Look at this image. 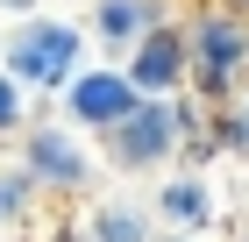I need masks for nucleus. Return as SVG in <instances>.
Returning a JSON list of instances; mask_svg holds the SVG:
<instances>
[{"label": "nucleus", "mask_w": 249, "mask_h": 242, "mask_svg": "<svg viewBox=\"0 0 249 242\" xmlns=\"http://www.w3.org/2000/svg\"><path fill=\"white\" fill-rule=\"evenodd\" d=\"M7 64H15L29 86H71L86 64H78V29L71 21H21L15 29V50H7Z\"/></svg>", "instance_id": "nucleus-1"}, {"label": "nucleus", "mask_w": 249, "mask_h": 242, "mask_svg": "<svg viewBox=\"0 0 249 242\" xmlns=\"http://www.w3.org/2000/svg\"><path fill=\"white\" fill-rule=\"evenodd\" d=\"M0 7H36V0H0Z\"/></svg>", "instance_id": "nucleus-11"}, {"label": "nucleus", "mask_w": 249, "mask_h": 242, "mask_svg": "<svg viewBox=\"0 0 249 242\" xmlns=\"http://www.w3.org/2000/svg\"><path fill=\"white\" fill-rule=\"evenodd\" d=\"M157 21H164L157 0H100V7H93V29H100L107 43H142Z\"/></svg>", "instance_id": "nucleus-7"}, {"label": "nucleus", "mask_w": 249, "mask_h": 242, "mask_svg": "<svg viewBox=\"0 0 249 242\" xmlns=\"http://www.w3.org/2000/svg\"><path fill=\"white\" fill-rule=\"evenodd\" d=\"M213 7H228V15H242V21H249V0H213Z\"/></svg>", "instance_id": "nucleus-10"}, {"label": "nucleus", "mask_w": 249, "mask_h": 242, "mask_svg": "<svg viewBox=\"0 0 249 242\" xmlns=\"http://www.w3.org/2000/svg\"><path fill=\"white\" fill-rule=\"evenodd\" d=\"M164 221H178V228H199L207 221V186H192V178H178V186H164Z\"/></svg>", "instance_id": "nucleus-8"}, {"label": "nucleus", "mask_w": 249, "mask_h": 242, "mask_svg": "<svg viewBox=\"0 0 249 242\" xmlns=\"http://www.w3.org/2000/svg\"><path fill=\"white\" fill-rule=\"evenodd\" d=\"M192 57H199V72H207V78L242 72V64H249V21L228 15V7H213V15L192 29Z\"/></svg>", "instance_id": "nucleus-4"}, {"label": "nucleus", "mask_w": 249, "mask_h": 242, "mask_svg": "<svg viewBox=\"0 0 249 242\" xmlns=\"http://www.w3.org/2000/svg\"><path fill=\"white\" fill-rule=\"evenodd\" d=\"M29 164H36V178H50V186H71V178H86V149L64 143V129H36L29 135Z\"/></svg>", "instance_id": "nucleus-6"}, {"label": "nucleus", "mask_w": 249, "mask_h": 242, "mask_svg": "<svg viewBox=\"0 0 249 242\" xmlns=\"http://www.w3.org/2000/svg\"><path fill=\"white\" fill-rule=\"evenodd\" d=\"M171 107H164V100H142V107L128 114V121H121L114 129V143H121V164H157V157H164V149H171Z\"/></svg>", "instance_id": "nucleus-5"}, {"label": "nucleus", "mask_w": 249, "mask_h": 242, "mask_svg": "<svg viewBox=\"0 0 249 242\" xmlns=\"http://www.w3.org/2000/svg\"><path fill=\"white\" fill-rule=\"evenodd\" d=\"M242 121H249V86H242Z\"/></svg>", "instance_id": "nucleus-12"}, {"label": "nucleus", "mask_w": 249, "mask_h": 242, "mask_svg": "<svg viewBox=\"0 0 249 242\" xmlns=\"http://www.w3.org/2000/svg\"><path fill=\"white\" fill-rule=\"evenodd\" d=\"M21 100H29V78H21L15 64H0V135L21 129Z\"/></svg>", "instance_id": "nucleus-9"}, {"label": "nucleus", "mask_w": 249, "mask_h": 242, "mask_svg": "<svg viewBox=\"0 0 249 242\" xmlns=\"http://www.w3.org/2000/svg\"><path fill=\"white\" fill-rule=\"evenodd\" d=\"M192 64H199V57H192V36H185V29H171V21H157L142 43H128V78H135L150 100L178 93Z\"/></svg>", "instance_id": "nucleus-2"}, {"label": "nucleus", "mask_w": 249, "mask_h": 242, "mask_svg": "<svg viewBox=\"0 0 249 242\" xmlns=\"http://www.w3.org/2000/svg\"><path fill=\"white\" fill-rule=\"evenodd\" d=\"M64 93H71V114L86 121V129H121V121L150 100V93L128 78V64H121V72H78Z\"/></svg>", "instance_id": "nucleus-3"}]
</instances>
